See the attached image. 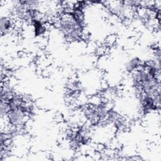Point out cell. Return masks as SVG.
<instances>
[{"label":"cell","instance_id":"obj_3","mask_svg":"<svg viewBox=\"0 0 161 161\" xmlns=\"http://www.w3.org/2000/svg\"><path fill=\"white\" fill-rule=\"evenodd\" d=\"M13 24L11 20L7 17H2L1 19V31L4 34L10 30Z\"/></svg>","mask_w":161,"mask_h":161},{"label":"cell","instance_id":"obj_1","mask_svg":"<svg viewBox=\"0 0 161 161\" xmlns=\"http://www.w3.org/2000/svg\"><path fill=\"white\" fill-rule=\"evenodd\" d=\"M57 26L68 42H75L83 38L84 29L75 21L71 12H61L57 19Z\"/></svg>","mask_w":161,"mask_h":161},{"label":"cell","instance_id":"obj_2","mask_svg":"<svg viewBox=\"0 0 161 161\" xmlns=\"http://www.w3.org/2000/svg\"><path fill=\"white\" fill-rule=\"evenodd\" d=\"M6 113L9 123L14 127L22 126L25 123L26 117L28 116L26 112L21 108H11Z\"/></svg>","mask_w":161,"mask_h":161}]
</instances>
